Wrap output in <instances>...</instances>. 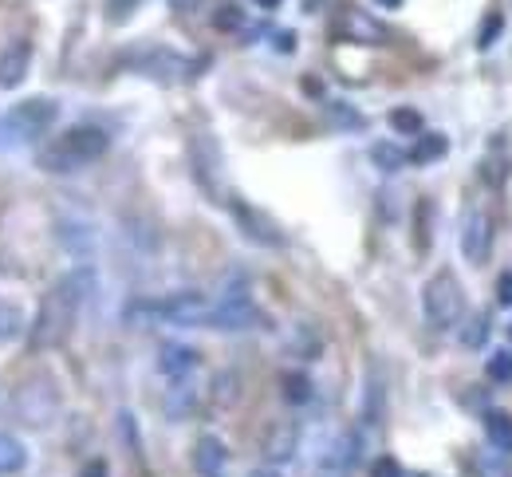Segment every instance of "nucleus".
<instances>
[{"label": "nucleus", "instance_id": "18", "mask_svg": "<svg viewBox=\"0 0 512 477\" xmlns=\"http://www.w3.org/2000/svg\"><path fill=\"white\" fill-rule=\"evenodd\" d=\"M449 142L446 135H418V142L406 150V162H414V166H430V162H438V158H446Z\"/></svg>", "mask_w": 512, "mask_h": 477}, {"label": "nucleus", "instance_id": "39", "mask_svg": "<svg viewBox=\"0 0 512 477\" xmlns=\"http://www.w3.org/2000/svg\"><path fill=\"white\" fill-rule=\"evenodd\" d=\"M178 12H190V8H197V0H170Z\"/></svg>", "mask_w": 512, "mask_h": 477}, {"label": "nucleus", "instance_id": "40", "mask_svg": "<svg viewBox=\"0 0 512 477\" xmlns=\"http://www.w3.org/2000/svg\"><path fill=\"white\" fill-rule=\"evenodd\" d=\"M249 477H280V474H276V470H253Z\"/></svg>", "mask_w": 512, "mask_h": 477}, {"label": "nucleus", "instance_id": "22", "mask_svg": "<svg viewBox=\"0 0 512 477\" xmlns=\"http://www.w3.org/2000/svg\"><path fill=\"white\" fill-rule=\"evenodd\" d=\"M24 332V312L12 300H0V343L16 340Z\"/></svg>", "mask_w": 512, "mask_h": 477}, {"label": "nucleus", "instance_id": "14", "mask_svg": "<svg viewBox=\"0 0 512 477\" xmlns=\"http://www.w3.org/2000/svg\"><path fill=\"white\" fill-rule=\"evenodd\" d=\"M193 470L201 477H229V450H225V442L213 438V434L197 438V446H193Z\"/></svg>", "mask_w": 512, "mask_h": 477}, {"label": "nucleus", "instance_id": "5", "mask_svg": "<svg viewBox=\"0 0 512 477\" xmlns=\"http://www.w3.org/2000/svg\"><path fill=\"white\" fill-rule=\"evenodd\" d=\"M209 328L217 332H249V328H264V312L253 304V296L245 288H229L221 300H213V316Z\"/></svg>", "mask_w": 512, "mask_h": 477}, {"label": "nucleus", "instance_id": "20", "mask_svg": "<svg viewBox=\"0 0 512 477\" xmlns=\"http://www.w3.org/2000/svg\"><path fill=\"white\" fill-rule=\"evenodd\" d=\"M193 407H197V387H193L190 379L170 383V391H166V414L170 418H186Z\"/></svg>", "mask_w": 512, "mask_h": 477}, {"label": "nucleus", "instance_id": "13", "mask_svg": "<svg viewBox=\"0 0 512 477\" xmlns=\"http://www.w3.org/2000/svg\"><path fill=\"white\" fill-rule=\"evenodd\" d=\"M197 363H201V355L193 351L190 343H162V351H158V371H162L170 383L190 379L193 371H197Z\"/></svg>", "mask_w": 512, "mask_h": 477}, {"label": "nucleus", "instance_id": "35", "mask_svg": "<svg viewBox=\"0 0 512 477\" xmlns=\"http://www.w3.org/2000/svg\"><path fill=\"white\" fill-rule=\"evenodd\" d=\"M426 217H430V202H418V249L430 245V229H426Z\"/></svg>", "mask_w": 512, "mask_h": 477}, {"label": "nucleus", "instance_id": "4", "mask_svg": "<svg viewBox=\"0 0 512 477\" xmlns=\"http://www.w3.org/2000/svg\"><path fill=\"white\" fill-rule=\"evenodd\" d=\"M422 312H426V324L434 332H449V328L461 324L465 296H461V284H457V276L449 273V269H442V273H434L426 280V288H422Z\"/></svg>", "mask_w": 512, "mask_h": 477}, {"label": "nucleus", "instance_id": "41", "mask_svg": "<svg viewBox=\"0 0 512 477\" xmlns=\"http://www.w3.org/2000/svg\"><path fill=\"white\" fill-rule=\"evenodd\" d=\"M375 4H379V8H398L402 0H375Z\"/></svg>", "mask_w": 512, "mask_h": 477}, {"label": "nucleus", "instance_id": "37", "mask_svg": "<svg viewBox=\"0 0 512 477\" xmlns=\"http://www.w3.org/2000/svg\"><path fill=\"white\" fill-rule=\"evenodd\" d=\"M83 477H107V462H87Z\"/></svg>", "mask_w": 512, "mask_h": 477}, {"label": "nucleus", "instance_id": "30", "mask_svg": "<svg viewBox=\"0 0 512 477\" xmlns=\"http://www.w3.org/2000/svg\"><path fill=\"white\" fill-rule=\"evenodd\" d=\"M485 375H489L493 383H512V355H509V351H497V355H489V363H485Z\"/></svg>", "mask_w": 512, "mask_h": 477}, {"label": "nucleus", "instance_id": "21", "mask_svg": "<svg viewBox=\"0 0 512 477\" xmlns=\"http://www.w3.org/2000/svg\"><path fill=\"white\" fill-rule=\"evenodd\" d=\"M24 462H28L24 442L0 430V474H20V470H24Z\"/></svg>", "mask_w": 512, "mask_h": 477}, {"label": "nucleus", "instance_id": "29", "mask_svg": "<svg viewBox=\"0 0 512 477\" xmlns=\"http://www.w3.org/2000/svg\"><path fill=\"white\" fill-rule=\"evenodd\" d=\"M485 340H489V316H485V312H477L473 320H465V328H461V343H465V347H481Z\"/></svg>", "mask_w": 512, "mask_h": 477}, {"label": "nucleus", "instance_id": "19", "mask_svg": "<svg viewBox=\"0 0 512 477\" xmlns=\"http://www.w3.org/2000/svg\"><path fill=\"white\" fill-rule=\"evenodd\" d=\"M485 434H489V446H493V450L512 454V418L505 410H489V414H485Z\"/></svg>", "mask_w": 512, "mask_h": 477}, {"label": "nucleus", "instance_id": "15", "mask_svg": "<svg viewBox=\"0 0 512 477\" xmlns=\"http://www.w3.org/2000/svg\"><path fill=\"white\" fill-rule=\"evenodd\" d=\"M28 64H32V44H28V40L4 44V52H0V87H4V91L20 87L24 75H28Z\"/></svg>", "mask_w": 512, "mask_h": 477}, {"label": "nucleus", "instance_id": "31", "mask_svg": "<svg viewBox=\"0 0 512 477\" xmlns=\"http://www.w3.org/2000/svg\"><path fill=\"white\" fill-rule=\"evenodd\" d=\"M501 32H505V16L501 12H489L485 24H481V36H477V48H493Z\"/></svg>", "mask_w": 512, "mask_h": 477}, {"label": "nucleus", "instance_id": "34", "mask_svg": "<svg viewBox=\"0 0 512 477\" xmlns=\"http://www.w3.org/2000/svg\"><path fill=\"white\" fill-rule=\"evenodd\" d=\"M371 477H402V466H398L394 458H375V466H371Z\"/></svg>", "mask_w": 512, "mask_h": 477}, {"label": "nucleus", "instance_id": "32", "mask_svg": "<svg viewBox=\"0 0 512 477\" xmlns=\"http://www.w3.org/2000/svg\"><path fill=\"white\" fill-rule=\"evenodd\" d=\"M327 111H331V119H335L339 127H351V131H359V127H363V115H355L347 103H327Z\"/></svg>", "mask_w": 512, "mask_h": 477}, {"label": "nucleus", "instance_id": "7", "mask_svg": "<svg viewBox=\"0 0 512 477\" xmlns=\"http://www.w3.org/2000/svg\"><path fill=\"white\" fill-rule=\"evenodd\" d=\"M127 64L138 71V75L158 79V83H182V79H190L193 75L190 60L178 56V52H170V48H146V52H134V56H127Z\"/></svg>", "mask_w": 512, "mask_h": 477}, {"label": "nucleus", "instance_id": "3", "mask_svg": "<svg viewBox=\"0 0 512 477\" xmlns=\"http://www.w3.org/2000/svg\"><path fill=\"white\" fill-rule=\"evenodd\" d=\"M111 146V135L103 127H71L67 135H60L40 158V166L48 174H71V170H83L91 162H99Z\"/></svg>", "mask_w": 512, "mask_h": 477}, {"label": "nucleus", "instance_id": "17", "mask_svg": "<svg viewBox=\"0 0 512 477\" xmlns=\"http://www.w3.org/2000/svg\"><path fill=\"white\" fill-rule=\"evenodd\" d=\"M339 32L347 36V40H355V44H383V28L375 24V20H367L363 12H347V20L339 24Z\"/></svg>", "mask_w": 512, "mask_h": 477}, {"label": "nucleus", "instance_id": "6", "mask_svg": "<svg viewBox=\"0 0 512 477\" xmlns=\"http://www.w3.org/2000/svg\"><path fill=\"white\" fill-rule=\"evenodd\" d=\"M158 316L162 324H178V328H209V316H213V300L205 292H174L166 300H158Z\"/></svg>", "mask_w": 512, "mask_h": 477}, {"label": "nucleus", "instance_id": "25", "mask_svg": "<svg viewBox=\"0 0 512 477\" xmlns=\"http://www.w3.org/2000/svg\"><path fill=\"white\" fill-rule=\"evenodd\" d=\"M284 399H288L292 407H304V403H312V379H308V375H300V371L284 375Z\"/></svg>", "mask_w": 512, "mask_h": 477}, {"label": "nucleus", "instance_id": "28", "mask_svg": "<svg viewBox=\"0 0 512 477\" xmlns=\"http://www.w3.org/2000/svg\"><path fill=\"white\" fill-rule=\"evenodd\" d=\"M241 24H245V12H241L233 0H225V4L213 12V28H217V32H237Z\"/></svg>", "mask_w": 512, "mask_h": 477}, {"label": "nucleus", "instance_id": "23", "mask_svg": "<svg viewBox=\"0 0 512 477\" xmlns=\"http://www.w3.org/2000/svg\"><path fill=\"white\" fill-rule=\"evenodd\" d=\"M371 162H375L379 170H386V174H394V170L406 166V150H398L394 142H375V146H371Z\"/></svg>", "mask_w": 512, "mask_h": 477}, {"label": "nucleus", "instance_id": "10", "mask_svg": "<svg viewBox=\"0 0 512 477\" xmlns=\"http://www.w3.org/2000/svg\"><path fill=\"white\" fill-rule=\"evenodd\" d=\"M229 209H233V217H237V225H241V233H245L249 241L264 245V249H280V245H284V233L276 229V221H272L268 213H260L256 205L233 198V202H229Z\"/></svg>", "mask_w": 512, "mask_h": 477}, {"label": "nucleus", "instance_id": "1", "mask_svg": "<svg viewBox=\"0 0 512 477\" xmlns=\"http://www.w3.org/2000/svg\"><path fill=\"white\" fill-rule=\"evenodd\" d=\"M91 292H95V273H91L87 265L75 269L71 276H64V280L48 292V300L40 304V316H36V324H32V347H36V351L60 347V343L71 336V328H75V320H79V308L91 300Z\"/></svg>", "mask_w": 512, "mask_h": 477}, {"label": "nucleus", "instance_id": "26", "mask_svg": "<svg viewBox=\"0 0 512 477\" xmlns=\"http://www.w3.org/2000/svg\"><path fill=\"white\" fill-rule=\"evenodd\" d=\"M390 127H394L398 135H422V131H426V123H422V115H418L414 107H394V111H390Z\"/></svg>", "mask_w": 512, "mask_h": 477}, {"label": "nucleus", "instance_id": "42", "mask_svg": "<svg viewBox=\"0 0 512 477\" xmlns=\"http://www.w3.org/2000/svg\"><path fill=\"white\" fill-rule=\"evenodd\" d=\"M260 8H280V0H256Z\"/></svg>", "mask_w": 512, "mask_h": 477}, {"label": "nucleus", "instance_id": "2", "mask_svg": "<svg viewBox=\"0 0 512 477\" xmlns=\"http://www.w3.org/2000/svg\"><path fill=\"white\" fill-rule=\"evenodd\" d=\"M60 119V103L56 99H24L16 107H8L0 115V150H24L32 142L48 135Z\"/></svg>", "mask_w": 512, "mask_h": 477}, {"label": "nucleus", "instance_id": "33", "mask_svg": "<svg viewBox=\"0 0 512 477\" xmlns=\"http://www.w3.org/2000/svg\"><path fill=\"white\" fill-rule=\"evenodd\" d=\"M138 4H142V0H107V20H111V24H127Z\"/></svg>", "mask_w": 512, "mask_h": 477}, {"label": "nucleus", "instance_id": "16", "mask_svg": "<svg viewBox=\"0 0 512 477\" xmlns=\"http://www.w3.org/2000/svg\"><path fill=\"white\" fill-rule=\"evenodd\" d=\"M60 245L71 257H91L95 253V233L87 221H60Z\"/></svg>", "mask_w": 512, "mask_h": 477}, {"label": "nucleus", "instance_id": "8", "mask_svg": "<svg viewBox=\"0 0 512 477\" xmlns=\"http://www.w3.org/2000/svg\"><path fill=\"white\" fill-rule=\"evenodd\" d=\"M359 462V434L343 430L331 442H323V450L316 454V477H351Z\"/></svg>", "mask_w": 512, "mask_h": 477}, {"label": "nucleus", "instance_id": "38", "mask_svg": "<svg viewBox=\"0 0 512 477\" xmlns=\"http://www.w3.org/2000/svg\"><path fill=\"white\" fill-rule=\"evenodd\" d=\"M292 40H296L292 32H280V36H276V48H280V52H292V48H296Z\"/></svg>", "mask_w": 512, "mask_h": 477}, {"label": "nucleus", "instance_id": "43", "mask_svg": "<svg viewBox=\"0 0 512 477\" xmlns=\"http://www.w3.org/2000/svg\"><path fill=\"white\" fill-rule=\"evenodd\" d=\"M509 336H512V324H509Z\"/></svg>", "mask_w": 512, "mask_h": 477}, {"label": "nucleus", "instance_id": "11", "mask_svg": "<svg viewBox=\"0 0 512 477\" xmlns=\"http://www.w3.org/2000/svg\"><path fill=\"white\" fill-rule=\"evenodd\" d=\"M16 410H20V418H24L28 426H44V422H52V414L60 410V395H56L52 383L36 379V383H28V387L16 395Z\"/></svg>", "mask_w": 512, "mask_h": 477}, {"label": "nucleus", "instance_id": "36", "mask_svg": "<svg viewBox=\"0 0 512 477\" xmlns=\"http://www.w3.org/2000/svg\"><path fill=\"white\" fill-rule=\"evenodd\" d=\"M497 304H501V308H512V273L497 276Z\"/></svg>", "mask_w": 512, "mask_h": 477}, {"label": "nucleus", "instance_id": "24", "mask_svg": "<svg viewBox=\"0 0 512 477\" xmlns=\"http://www.w3.org/2000/svg\"><path fill=\"white\" fill-rule=\"evenodd\" d=\"M477 474L481 477H512V466H509V454H501V450H481V458H477Z\"/></svg>", "mask_w": 512, "mask_h": 477}, {"label": "nucleus", "instance_id": "27", "mask_svg": "<svg viewBox=\"0 0 512 477\" xmlns=\"http://www.w3.org/2000/svg\"><path fill=\"white\" fill-rule=\"evenodd\" d=\"M127 324H134V328H154V324H162L158 300H134L127 308Z\"/></svg>", "mask_w": 512, "mask_h": 477}, {"label": "nucleus", "instance_id": "12", "mask_svg": "<svg viewBox=\"0 0 512 477\" xmlns=\"http://www.w3.org/2000/svg\"><path fill=\"white\" fill-rule=\"evenodd\" d=\"M260 450H264V458H268L272 466H284V462H292V458H296V450H300V426H296L292 418H284V422H272V426L264 430V442H260Z\"/></svg>", "mask_w": 512, "mask_h": 477}, {"label": "nucleus", "instance_id": "9", "mask_svg": "<svg viewBox=\"0 0 512 477\" xmlns=\"http://www.w3.org/2000/svg\"><path fill=\"white\" fill-rule=\"evenodd\" d=\"M461 253L469 265H485L489 253H493V217L481 213V209H469L465 213V225H461Z\"/></svg>", "mask_w": 512, "mask_h": 477}]
</instances>
